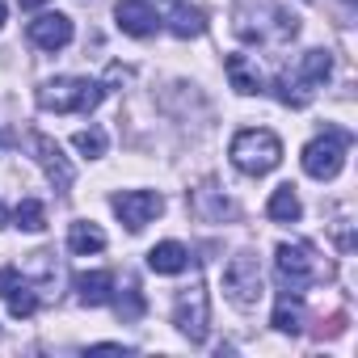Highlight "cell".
Segmentation results:
<instances>
[{
    "instance_id": "6da1fadb",
    "label": "cell",
    "mask_w": 358,
    "mask_h": 358,
    "mask_svg": "<svg viewBox=\"0 0 358 358\" xmlns=\"http://www.w3.org/2000/svg\"><path fill=\"white\" fill-rule=\"evenodd\" d=\"M329 72H333V55L329 51H303L299 64L274 80V93H278L282 106H295L299 110V106H308L316 97V89H324Z\"/></svg>"
},
{
    "instance_id": "7a4b0ae2",
    "label": "cell",
    "mask_w": 358,
    "mask_h": 358,
    "mask_svg": "<svg viewBox=\"0 0 358 358\" xmlns=\"http://www.w3.org/2000/svg\"><path fill=\"white\" fill-rule=\"evenodd\" d=\"M274 270H278V282H282L287 295H303L312 282L333 278V266L320 262L308 245H278L274 249Z\"/></svg>"
},
{
    "instance_id": "3957f363",
    "label": "cell",
    "mask_w": 358,
    "mask_h": 358,
    "mask_svg": "<svg viewBox=\"0 0 358 358\" xmlns=\"http://www.w3.org/2000/svg\"><path fill=\"white\" fill-rule=\"evenodd\" d=\"M101 97H106V85L89 80V76H55L38 89V106L55 110V114H89V110H97Z\"/></svg>"
},
{
    "instance_id": "277c9868",
    "label": "cell",
    "mask_w": 358,
    "mask_h": 358,
    "mask_svg": "<svg viewBox=\"0 0 358 358\" xmlns=\"http://www.w3.org/2000/svg\"><path fill=\"white\" fill-rule=\"evenodd\" d=\"M228 156H232V164H236L241 173L262 177V173L278 169V160H282V139H278L274 131H266V127H245V131H236Z\"/></svg>"
},
{
    "instance_id": "5b68a950",
    "label": "cell",
    "mask_w": 358,
    "mask_h": 358,
    "mask_svg": "<svg viewBox=\"0 0 358 358\" xmlns=\"http://www.w3.org/2000/svg\"><path fill=\"white\" fill-rule=\"evenodd\" d=\"M173 324L182 329L194 345L207 341V333H211V303H207V287H203V282H194V287H186L182 295H177V303H173Z\"/></svg>"
},
{
    "instance_id": "8992f818",
    "label": "cell",
    "mask_w": 358,
    "mask_h": 358,
    "mask_svg": "<svg viewBox=\"0 0 358 358\" xmlns=\"http://www.w3.org/2000/svg\"><path fill=\"white\" fill-rule=\"evenodd\" d=\"M345 164V135L341 131H324L303 148V173L316 182H333Z\"/></svg>"
},
{
    "instance_id": "52a82bcc",
    "label": "cell",
    "mask_w": 358,
    "mask_h": 358,
    "mask_svg": "<svg viewBox=\"0 0 358 358\" xmlns=\"http://www.w3.org/2000/svg\"><path fill=\"white\" fill-rule=\"evenodd\" d=\"M224 291H228V299H232L236 308H245V312L262 299V266H257L253 253H236V257L228 262V270H224Z\"/></svg>"
},
{
    "instance_id": "ba28073f",
    "label": "cell",
    "mask_w": 358,
    "mask_h": 358,
    "mask_svg": "<svg viewBox=\"0 0 358 358\" xmlns=\"http://www.w3.org/2000/svg\"><path fill=\"white\" fill-rule=\"evenodd\" d=\"M110 207H114V215L127 224V232H143V228L164 211V199L152 194V190H122V194L110 199Z\"/></svg>"
},
{
    "instance_id": "9c48e42d",
    "label": "cell",
    "mask_w": 358,
    "mask_h": 358,
    "mask_svg": "<svg viewBox=\"0 0 358 358\" xmlns=\"http://www.w3.org/2000/svg\"><path fill=\"white\" fill-rule=\"evenodd\" d=\"M0 295H5V303H9V312L17 316V320H30L34 312H38V287L22 274V270H0Z\"/></svg>"
},
{
    "instance_id": "30bf717a",
    "label": "cell",
    "mask_w": 358,
    "mask_h": 358,
    "mask_svg": "<svg viewBox=\"0 0 358 358\" xmlns=\"http://www.w3.org/2000/svg\"><path fill=\"white\" fill-rule=\"evenodd\" d=\"M30 143H34V156H38V164L47 169V177H51V186L59 190V194H68L72 190V164H68V156H64V148L51 139V135H30Z\"/></svg>"
},
{
    "instance_id": "8fae6325",
    "label": "cell",
    "mask_w": 358,
    "mask_h": 358,
    "mask_svg": "<svg viewBox=\"0 0 358 358\" xmlns=\"http://www.w3.org/2000/svg\"><path fill=\"white\" fill-rule=\"evenodd\" d=\"M26 34H30V43L43 47V51H64V47L72 43V17H68V13H43V17H34V22L26 26Z\"/></svg>"
},
{
    "instance_id": "7c38bea8",
    "label": "cell",
    "mask_w": 358,
    "mask_h": 358,
    "mask_svg": "<svg viewBox=\"0 0 358 358\" xmlns=\"http://www.w3.org/2000/svg\"><path fill=\"white\" fill-rule=\"evenodd\" d=\"M114 22H118V30L131 34V38H148V34H156V26H160V17H156V9L148 5V0H118Z\"/></svg>"
},
{
    "instance_id": "4fadbf2b",
    "label": "cell",
    "mask_w": 358,
    "mask_h": 358,
    "mask_svg": "<svg viewBox=\"0 0 358 358\" xmlns=\"http://www.w3.org/2000/svg\"><path fill=\"white\" fill-rule=\"evenodd\" d=\"M186 266H190V249L177 241H160L148 249V270H156V274H182Z\"/></svg>"
},
{
    "instance_id": "5bb4252c",
    "label": "cell",
    "mask_w": 358,
    "mask_h": 358,
    "mask_svg": "<svg viewBox=\"0 0 358 358\" xmlns=\"http://www.w3.org/2000/svg\"><path fill=\"white\" fill-rule=\"evenodd\" d=\"M224 72H228V80H232L236 93H262L266 89V76H262V68L249 55H228L224 59Z\"/></svg>"
},
{
    "instance_id": "9a60e30c",
    "label": "cell",
    "mask_w": 358,
    "mask_h": 358,
    "mask_svg": "<svg viewBox=\"0 0 358 358\" xmlns=\"http://www.w3.org/2000/svg\"><path fill=\"white\" fill-rule=\"evenodd\" d=\"M76 299L89 303V308H101L114 299V274L106 270H89V274H76Z\"/></svg>"
},
{
    "instance_id": "2e32d148",
    "label": "cell",
    "mask_w": 358,
    "mask_h": 358,
    "mask_svg": "<svg viewBox=\"0 0 358 358\" xmlns=\"http://www.w3.org/2000/svg\"><path fill=\"white\" fill-rule=\"evenodd\" d=\"M169 30H173L177 38H199V34L207 30V13H203L199 5H173Z\"/></svg>"
},
{
    "instance_id": "e0dca14e",
    "label": "cell",
    "mask_w": 358,
    "mask_h": 358,
    "mask_svg": "<svg viewBox=\"0 0 358 358\" xmlns=\"http://www.w3.org/2000/svg\"><path fill=\"white\" fill-rule=\"evenodd\" d=\"M68 249L80 253V257L101 253V249H106V232H101L97 224H89V220H76V224L68 228Z\"/></svg>"
},
{
    "instance_id": "ac0fdd59",
    "label": "cell",
    "mask_w": 358,
    "mask_h": 358,
    "mask_svg": "<svg viewBox=\"0 0 358 358\" xmlns=\"http://www.w3.org/2000/svg\"><path fill=\"white\" fill-rule=\"evenodd\" d=\"M266 215H270V220H278V224H299L303 207H299V194H295V186H278V190L270 194V207H266Z\"/></svg>"
},
{
    "instance_id": "d6986e66",
    "label": "cell",
    "mask_w": 358,
    "mask_h": 358,
    "mask_svg": "<svg viewBox=\"0 0 358 358\" xmlns=\"http://www.w3.org/2000/svg\"><path fill=\"white\" fill-rule=\"evenodd\" d=\"M190 211H194L199 220H228V215H232V203H228V199H220V194H215V186H203V190H194Z\"/></svg>"
},
{
    "instance_id": "ffe728a7",
    "label": "cell",
    "mask_w": 358,
    "mask_h": 358,
    "mask_svg": "<svg viewBox=\"0 0 358 358\" xmlns=\"http://www.w3.org/2000/svg\"><path fill=\"white\" fill-rule=\"evenodd\" d=\"M270 324H274L278 333H299V329H303V303H299V295H287V291H282V299H278Z\"/></svg>"
},
{
    "instance_id": "44dd1931",
    "label": "cell",
    "mask_w": 358,
    "mask_h": 358,
    "mask_svg": "<svg viewBox=\"0 0 358 358\" xmlns=\"http://www.w3.org/2000/svg\"><path fill=\"white\" fill-rule=\"evenodd\" d=\"M13 224H17L22 232H43V228H47V207H43L38 199H22L17 211H13Z\"/></svg>"
},
{
    "instance_id": "7402d4cb",
    "label": "cell",
    "mask_w": 358,
    "mask_h": 358,
    "mask_svg": "<svg viewBox=\"0 0 358 358\" xmlns=\"http://www.w3.org/2000/svg\"><path fill=\"white\" fill-rule=\"evenodd\" d=\"M72 143H76V152H80V156H89V160H97V156H106V131H101V127H89V131H76V135H72Z\"/></svg>"
},
{
    "instance_id": "603a6c76",
    "label": "cell",
    "mask_w": 358,
    "mask_h": 358,
    "mask_svg": "<svg viewBox=\"0 0 358 358\" xmlns=\"http://www.w3.org/2000/svg\"><path fill=\"white\" fill-rule=\"evenodd\" d=\"M114 308H118V316H122V320H139V316H143V308H148V303H143L139 282H127V291L118 295V303H114Z\"/></svg>"
},
{
    "instance_id": "cb8c5ba5",
    "label": "cell",
    "mask_w": 358,
    "mask_h": 358,
    "mask_svg": "<svg viewBox=\"0 0 358 358\" xmlns=\"http://www.w3.org/2000/svg\"><path fill=\"white\" fill-rule=\"evenodd\" d=\"M17 5H22V9L30 13V9H43V5H51V0H17Z\"/></svg>"
},
{
    "instance_id": "d4e9b609",
    "label": "cell",
    "mask_w": 358,
    "mask_h": 358,
    "mask_svg": "<svg viewBox=\"0 0 358 358\" xmlns=\"http://www.w3.org/2000/svg\"><path fill=\"white\" fill-rule=\"evenodd\" d=\"M5 13H9V5H5V0H0V26H5Z\"/></svg>"
},
{
    "instance_id": "484cf974",
    "label": "cell",
    "mask_w": 358,
    "mask_h": 358,
    "mask_svg": "<svg viewBox=\"0 0 358 358\" xmlns=\"http://www.w3.org/2000/svg\"><path fill=\"white\" fill-rule=\"evenodd\" d=\"M9 139H13V135H9V131H0V148H5V143H9Z\"/></svg>"
},
{
    "instance_id": "4316f807",
    "label": "cell",
    "mask_w": 358,
    "mask_h": 358,
    "mask_svg": "<svg viewBox=\"0 0 358 358\" xmlns=\"http://www.w3.org/2000/svg\"><path fill=\"white\" fill-rule=\"evenodd\" d=\"M0 228H5V207H0Z\"/></svg>"
}]
</instances>
